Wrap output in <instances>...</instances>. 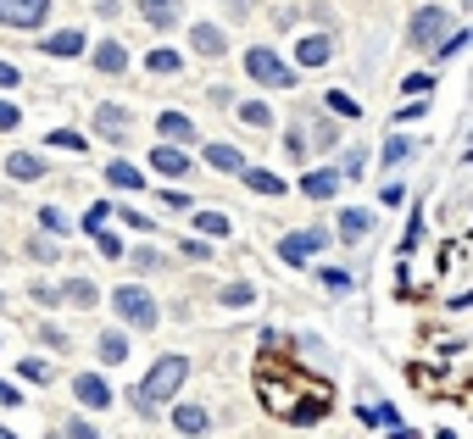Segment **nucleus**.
<instances>
[{
	"mask_svg": "<svg viewBox=\"0 0 473 439\" xmlns=\"http://www.w3.org/2000/svg\"><path fill=\"white\" fill-rule=\"evenodd\" d=\"M95 245H100V256H112V262L122 256V239L117 234H95Z\"/></svg>",
	"mask_w": 473,
	"mask_h": 439,
	"instance_id": "obj_38",
	"label": "nucleus"
},
{
	"mask_svg": "<svg viewBox=\"0 0 473 439\" xmlns=\"http://www.w3.org/2000/svg\"><path fill=\"white\" fill-rule=\"evenodd\" d=\"M12 83H17V67H12V61H0V90H12Z\"/></svg>",
	"mask_w": 473,
	"mask_h": 439,
	"instance_id": "obj_44",
	"label": "nucleus"
},
{
	"mask_svg": "<svg viewBox=\"0 0 473 439\" xmlns=\"http://www.w3.org/2000/svg\"><path fill=\"white\" fill-rule=\"evenodd\" d=\"M73 395H78L84 406H95V412L112 406V389H106V379H95V372H78V379H73Z\"/></svg>",
	"mask_w": 473,
	"mask_h": 439,
	"instance_id": "obj_6",
	"label": "nucleus"
},
{
	"mask_svg": "<svg viewBox=\"0 0 473 439\" xmlns=\"http://www.w3.org/2000/svg\"><path fill=\"white\" fill-rule=\"evenodd\" d=\"M17 122H23V112H17L12 100H0V129H17Z\"/></svg>",
	"mask_w": 473,
	"mask_h": 439,
	"instance_id": "obj_41",
	"label": "nucleus"
},
{
	"mask_svg": "<svg viewBox=\"0 0 473 439\" xmlns=\"http://www.w3.org/2000/svg\"><path fill=\"white\" fill-rule=\"evenodd\" d=\"M245 73H251L256 83H267V90H290V83H296V67H284V61L267 51V45H251V51H245Z\"/></svg>",
	"mask_w": 473,
	"mask_h": 439,
	"instance_id": "obj_3",
	"label": "nucleus"
},
{
	"mask_svg": "<svg viewBox=\"0 0 473 439\" xmlns=\"http://www.w3.org/2000/svg\"><path fill=\"white\" fill-rule=\"evenodd\" d=\"M28 256H34V262H51L56 245H51V239H28Z\"/></svg>",
	"mask_w": 473,
	"mask_h": 439,
	"instance_id": "obj_40",
	"label": "nucleus"
},
{
	"mask_svg": "<svg viewBox=\"0 0 473 439\" xmlns=\"http://www.w3.org/2000/svg\"><path fill=\"white\" fill-rule=\"evenodd\" d=\"M106 217H112V206H106V200H100V206H90V217H84V228H90V234H95V228H100V223H106Z\"/></svg>",
	"mask_w": 473,
	"mask_h": 439,
	"instance_id": "obj_39",
	"label": "nucleus"
},
{
	"mask_svg": "<svg viewBox=\"0 0 473 439\" xmlns=\"http://www.w3.org/2000/svg\"><path fill=\"white\" fill-rule=\"evenodd\" d=\"M67 301H73V306H95V284H90V278H73V284H67Z\"/></svg>",
	"mask_w": 473,
	"mask_h": 439,
	"instance_id": "obj_27",
	"label": "nucleus"
},
{
	"mask_svg": "<svg viewBox=\"0 0 473 439\" xmlns=\"http://www.w3.org/2000/svg\"><path fill=\"white\" fill-rule=\"evenodd\" d=\"M173 423H178V434H207V428H212V412H207V406H178Z\"/></svg>",
	"mask_w": 473,
	"mask_h": 439,
	"instance_id": "obj_9",
	"label": "nucleus"
},
{
	"mask_svg": "<svg viewBox=\"0 0 473 439\" xmlns=\"http://www.w3.org/2000/svg\"><path fill=\"white\" fill-rule=\"evenodd\" d=\"M423 90H435V78H429V73H413V78H406V95H423Z\"/></svg>",
	"mask_w": 473,
	"mask_h": 439,
	"instance_id": "obj_42",
	"label": "nucleus"
},
{
	"mask_svg": "<svg viewBox=\"0 0 473 439\" xmlns=\"http://www.w3.org/2000/svg\"><path fill=\"white\" fill-rule=\"evenodd\" d=\"M362 423H384V428H396V412H390V406H362Z\"/></svg>",
	"mask_w": 473,
	"mask_h": 439,
	"instance_id": "obj_31",
	"label": "nucleus"
},
{
	"mask_svg": "<svg viewBox=\"0 0 473 439\" xmlns=\"http://www.w3.org/2000/svg\"><path fill=\"white\" fill-rule=\"evenodd\" d=\"M0 439H17V434H12V428H0Z\"/></svg>",
	"mask_w": 473,
	"mask_h": 439,
	"instance_id": "obj_46",
	"label": "nucleus"
},
{
	"mask_svg": "<svg viewBox=\"0 0 473 439\" xmlns=\"http://www.w3.org/2000/svg\"><path fill=\"white\" fill-rule=\"evenodd\" d=\"M112 311H117L122 323H134V328H156L162 323L156 295H151V289H139V284H122L117 295H112Z\"/></svg>",
	"mask_w": 473,
	"mask_h": 439,
	"instance_id": "obj_2",
	"label": "nucleus"
},
{
	"mask_svg": "<svg viewBox=\"0 0 473 439\" xmlns=\"http://www.w3.org/2000/svg\"><path fill=\"white\" fill-rule=\"evenodd\" d=\"M406 156H413V139H384V167H396Z\"/></svg>",
	"mask_w": 473,
	"mask_h": 439,
	"instance_id": "obj_28",
	"label": "nucleus"
},
{
	"mask_svg": "<svg viewBox=\"0 0 473 439\" xmlns=\"http://www.w3.org/2000/svg\"><path fill=\"white\" fill-rule=\"evenodd\" d=\"M323 106L335 112V117H362V106H357V100L345 95V90H328V95H323Z\"/></svg>",
	"mask_w": 473,
	"mask_h": 439,
	"instance_id": "obj_23",
	"label": "nucleus"
},
{
	"mask_svg": "<svg viewBox=\"0 0 473 439\" xmlns=\"http://www.w3.org/2000/svg\"><path fill=\"white\" fill-rule=\"evenodd\" d=\"M95 129H100V134H112V139H122V129H129V112L100 106V112H95Z\"/></svg>",
	"mask_w": 473,
	"mask_h": 439,
	"instance_id": "obj_20",
	"label": "nucleus"
},
{
	"mask_svg": "<svg viewBox=\"0 0 473 439\" xmlns=\"http://www.w3.org/2000/svg\"><path fill=\"white\" fill-rule=\"evenodd\" d=\"M195 228H201V234H229V217H223V212H201Z\"/></svg>",
	"mask_w": 473,
	"mask_h": 439,
	"instance_id": "obj_29",
	"label": "nucleus"
},
{
	"mask_svg": "<svg viewBox=\"0 0 473 439\" xmlns=\"http://www.w3.org/2000/svg\"><path fill=\"white\" fill-rule=\"evenodd\" d=\"M284 156H296V161L306 156V134H301V122H296L290 134H284Z\"/></svg>",
	"mask_w": 473,
	"mask_h": 439,
	"instance_id": "obj_33",
	"label": "nucleus"
},
{
	"mask_svg": "<svg viewBox=\"0 0 473 439\" xmlns=\"http://www.w3.org/2000/svg\"><path fill=\"white\" fill-rule=\"evenodd\" d=\"M184 372H190V362H184V357H162V362L146 372L139 395H134V401H139V412H156V406H162V401H168V395L184 384Z\"/></svg>",
	"mask_w": 473,
	"mask_h": 439,
	"instance_id": "obj_1",
	"label": "nucleus"
},
{
	"mask_svg": "<svg viewBox=\"0 0 473 439\" xmlns=\"http://www.w3.org/2000/svg\"><path fill=\"white\" fill-rule=\"evenodd\" d=\"M323 289H335V295H345V289H351V273H345V267H323Z\"/></svg>",
	"mask_w": 473,
	"mask_h": 439,
	"instance_id": "obj_25",
	"label": "nucleus"
},
{
	"mask_svg": "<svg viewBox=\"0 0 473 439\" xmlns=\"http://www.w3.org/2000/svg\"><path fill=\"white\" fill-rule=\"evenodd\" d=\"M445 28H451V23H445L440 6H423V12L413 17V39H418V45H429V39H445Z\"/></svg>",
	"mask_w": 473,
	"mask_h": 439,
	"instance_id": "obj_7",
	"label": "nucleus"
},
{
	"mask_svg": "<svg viewBox=\"0 0 473 439\" xmlns=\"http://www.w3.org/2000/svg\"><path fill=\"white\" fill-rule=\"evenodd\" d=\"M151 73H178V56L173 51H156L151 56Z\"/></svg>",
	"mask_w": 473,
	"mask_h": 439,
	"instance_id": "obj_37",
	"label": "nucleus"
},
{
	"mask_svg": "<svg viewBox=\"0 0 473 439\" xmlns=\"http://www.w3.org/2000/svg\"><path fill=\"white\" fill-rule=\"evenodd\" d=\"M240 117L251 122V129H267V122H273V112H267L262 100H245V106H240Z\"/></svg>",
	"mask_w": 473,
	"mask_h": 439,
	"instance_id": "obj_26",
	"label": "nucleus"
},
{
	"mask_svg": "<svg viewBox=\"0 0 473 439\" xmlns=\"http://www.w3.org/2000/svg\"><path fill=\"white\" fill-rule=\"evenodd\" d=\"M67 439H100V434H95L90 423H67Z\"/></svg>",
	"mask_w": 473,
	"mask_h": 439,
	"instance_id": "obj_43",
	"label": "nucleus"
},
{
	"mask_svg": "<svg viewBox=\"0 0 473 439\" xmlns=\"http://www.w3.org/2000/svg\"><path fill=\"white\" fill-rule=\"evenodd\" d=\"M51 145H56V151H73V156L84 151V139H78L73 129H56V134H51Z\"/></svg>",
	"mask_w": 473,
	"mask_h": 439,
	"instance_id": "obj_32",
	"label": "nucleus"
},
{
	"mask_svg": "<svg viewBox=\"0 0 473 439\" xmlns=\"http://www.w3.org/2000/svg\"><path fill=\"white\" fill-rule=\"evenodd\" d=\"M39 223H45V228H56V234H73V223H67V217H61V212H56V206H45V212H39Z\"/></svg>",
	"mask_w": 473,
	"mask_h": 439,
	"instance_id": "obj_35",
	"label": "nucleus"
},
{
	"mask_svg": "<svg viewBox=\"0 0 473 439\" xmlns=\"http://www.w3.org/2000/svg\"><path fill=\"white\" fill-rule=\"evenodd\" d=\"M17 372H23V379H34V384H51V367H45V362H34V357L17 367Z\"/></svg>",
	"mask_w": 473,
	"mask_h": 439,
	"instance_id": "obj_36",
	"label": "nucleus"
},
{
	"mask_svg": "<svg viewBox=\"0 0 473 439\" xmlns=\"http://www.w3.org/2000/svg\"><path fill=\"white\" fill-rule=\"evenodd\" d=\"M340 190V173H306L301 178V195H312V200H328Z\"/></svg>",
	"mask_w": 473,
	"mask_h": 439,
	"instance_id": "obj_14",
	"label": "nucleus"
},
{
	"mask_svg": "<svg viewBox=\"0 0 473 439\" xmlns=\"http://www.w3.org/2000/svg\"><path fill=\"white\" fill-rule=\"evenodd\" d=\"M151 167H156V173H168V178H178L190 161H184V151H173V145H156V151H151Z\"/></svg>",
	"mask_w": 473,
	"mask_h": 439,
	"instance_id": "obj_15",
	"label": "nucleus"
},
{
	"mask_svg": "<svg viewBox=\"0 0 473 439\" xmlns=\"http://www.w3.org/2000/svg\"><path fill=\"white\" fill-rule=\"evenodd\" d=\"M117 223H129V228H139V234H151V217H139V212H129V206H117Z\"/></svg>",
	"mask_w": 473,
	"mask_h": 439,
	"instance_id": "obj_34",
	"label": "nucleus"
},
{
	"mask_svg": "<svg viewBox=\"0 0 473 439\" xmlns=\"http://www.w3.org/2000/svg\"><path fill=\"white\" fill-rule=\"evenodd\" d=\"M296 56H301V67H323V61L335 56V45H328V39L318 34V39H301V45H296Z\"/></svg>",
	"mask_w": 473,
	"mask_h": 439,
	"instance_id": "obj_12",
	"label": "nucleus"
},
{
	"mask_svg": "<svg viewBox=\"0 0 473 439\" xmlns=\"http://www.w3.org/2000/svg\"><path fill=\"white\" fill-rule=\"evenodd\" d=\"M367 228H374V217L357 212V206H351V212H340V239H367Z\"/></svg>",
	"mask_w": 473,
	"mask_h": 439,
	"instance_id": "obj_19",
	"label": "nucleus"
},
{
	"mask_svg": "<svg viewBox=\"0 0 473 439\" xmlns=\"http://www.w3.org/2000/svg\"><path fill=\"white\" fill-rule=\"evenodd\" d=\"M217 301H223V306H245V301H251V284H223Z\"/></svg>",
	"mask_w": 473,
	"mask_h": 439,
	"instance_id": "obj_30",
	"label": "nucleus"
},
{
	"mask_svg": "<svg viewBox=\"0 0 473 439\" xmlns=\"http://www.w3.org/2000/svg\"><path fill=\"white\" fill-rule=\"evenodd\" d=\"M106 178L117 184V190H139V167H129V161H117V156L106 161Z\"/></svg>",
	"mask_w": 473,
	"mask_h": 439,
	"instance_id": "obj_21",
	"label": "nucleus"
},
{
	"mask_svg": "<svg viewBox=\"0 0 473 439\" xmlns=\"http://www.w3.org/2000/svg\"><path fill=\"white\" fill-rule=\"evenodd\" d=\"M156 134H162V139H190L195 129H190V117H184V112H162V117H156Z\"/></svg>",
	"mask_w": 473,
	"mask_h": 439,
	"instance_id": "obj_17",
	"label": "nucleus"
},
{
	"mask_svg": "<svg viewBox=\"0 0 473 439\" xmlns=\"http://www.w3.org/2000/svg\"><path fill=\"white\" fill-rule=\"evenodd\" d=\"M6 173H12V178H39V173H45V161L28 156V151H17V156L6 161Z\"/></svg>",
	"mask_w": 473,
	"mask_h": 439,
	"instance_id": "obj_22",
	"label": "nucleus"
},
{
	"mask_svg": "<svg viewBox=\"0 0 473 439\" xmlns=\"http://www.w3.org/2000/svg\"><path fill=\"white\" fill-rule=\"evenodd\" d=\"M240 173H245V190H256V195H284L279 173H267V167H240Z\"/></svg>",
	"mask_w": 473,
	"mask_h": 439,
	"instance_id": "obj_11",
	"label": "nucleus"
},
{
	"mask_svg": "<svg viewBox=\"0 0 473 439\" xmlns=\"http://www.w3.org/2000/svg\"><path fill=\"white\" fill-rule=\"evenodd\" d=\"M78 51H84V34H78V28H61V34L45 39V56H61V61H67V56H78Z\"/></svg>",
	"mask_w": 473,
	"mask_h": 439,
	"instance_id": "obj_10",
	"label": "nucleus"
},
{
	"mask_svg": "<svg viewBox=\"0 0 473 439\" xmlns=\"http://www.w3.org/2000/svg\"><path fill=\"white\" fill-rule=\"evenodd\" d=\"M139 17L156 28H173L178 23V0H139Z\"/></svg>",
	"mask_w": 473,
	"mask_h": 439,
	"instance_id": "obj_8",
	"label": "nucleus"
},
{
	"mask_svg": "<svg viewBox=\"0 0 473 439\" xmlns=\"http://www.w3.org/2000/svg\"><path fill=\"white\" fill-rule=\"evenodd\" d=\"M100 357H106L112 367L129 362V340H122V333H100Z\"/></svg>",
	"mask_w": 473,
	"mask_h": 439,
	"instance_id": "obj_24",
	"label": "nucleus"
},
{
	"mask_svg": "<svg viewBox=\"0 0 473 439\" xmlns=\"http://www.w3.org/2000/svg\"><path fill=\"white\" fill-rule=\"evenodd\" d=\"M45 12H51V0H0V23H12V28H39Z\"/></svg>",
	"mask_w": 473,
	"mask_h": 439,
	"instance_id": "obj_4",
	"label": "nucleus"
},
{
	"mask_svg": "<svg viewBox=\"0 0 473 439\" xmlns=\"http://www.w3.org/2000/svg\"><path fill=\"white\" fill-rule=\"evenodd\" d=\"M201 156H207L212 167H223V173H240V167H245V156L234 151V145H207V151H201Z\"/></svg>",
	"mask_w": 473,
	"mask_h": 439,
	"instance_id": "obj_18",
	"label": "nucleus"
},
{
	"mask_svg": "<svg viewBox=\"0 0 473 439\" xmlns=\"http://www.w3.org/2000/svg\"><path fill=\"white\" fill-rule=\"evenodd\" d=\"M323 245H328V234H318V228H301V234H284V239H279V256L301 267L306 256H318Z\"/></svg>",
	"mask_w": 473,
	"mask_h": 439,
	"instance_id": "obj_5",
	"label": "nucleus"
},
{
	"mask_svg": "<svg viewBox=\"0 0 473 439\" xmlns=\"http://www.w3.org/2000/svg\"><path fill=\"white\" fill-rule=\"evenodd\" d=\"M190 39H195V51H201V56H223V51H229V45H223V28H212V23H195Z\"/></svg>",
	"mask_w": 473,
	"mask_h": 439,
	"instance_id": "obj_16",
	"label": "nucleus"
},
{
	"mask_svg": "<svg viewBox=\"0 0 473 439\" xmlns=\"http://www.w3.org/2000/svg\"><path fill=\"white\" fill-rule=\"evenodd\" d=\"M17 401H23V395H17L12 384H0V406H17Z\"/></svg>",
	"mask_w": 473,
	"mask_h": 439,
	"instance_id": "obj_45",
	"label": "nucleus"
},
{
	"mask_svg": "<svg viewBox=\"0 0 473 439\" xmlns=\"http://www.w3.org/2000/svg\"><path fill=\"white\" fill-rule=\"evenodd\" d=\"M95 67L100 73H122V67H129V51H122L117 39H106V45H95Z\"/></svg>",
	"mask_w": 473,
	"mask_h": 439,
	"instance_id": "obj_13",
	"label": "nucleus"
}]
</instances>
